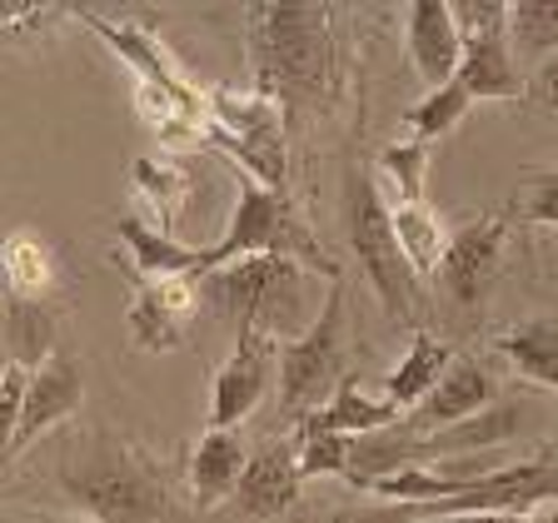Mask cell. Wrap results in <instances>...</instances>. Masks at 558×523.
<instances>
[{"instance_id":"8fae6325","label":"cell","mask_w":558,"mask_h":523,"mask_svg":"<svg viewBox=\"0 0 558 523\" xmlns=\"http://www.w3.org/2000/svg\"><path fill=\"white\" fill-rule=\"evenodd\" d=\"M199 300H205V275H170V279L140 284L135 304H130V314H125L135 344L150 349V354L174 349L190 325V314L199 309Z\"/></svg>"},{"instance_id":"3957f363","label":"cell","mask_w":558,"mask_h":523,"mask_svg":"<svg viewBox=\"0 0 558 523\" xmlns=\"http://www.w3.org/2000/svg\"><path fill=\"white\" fill-rule=\"evenodd\" d=\"M255 255H279V259H294V265L314 269V275L339 279V265L319 255L310 224L290 205V190H269L259 180H244L240 174V205H234L220 240L205 244L199 275H215V269L234 265V259H255Z\"/></svg>"},{"instance_id":"d4e9b609","label":"cell","mask_w":558,"mask_h":523,"mask_svg":"<svg viewBox=\"0 0 558 523\" xmlns=\"http://www.w3.org/2000/svg\"><path fill=\"white\" fill-rule=\"evenodd\" d=\"M509 46L523 65H544L548 56H558V0H513Z\"/></svg>"},{"instance_id":"8992f818","label":"cell","mask_w":558,"mask_h":523,"mask_svg":"<svg viewBox=\"0 0 558 523\" xmlns=\"http://www.w3.org/2000/svg\"><path fill=\"white\" fill-rule=\"evenodd\" d=\"M279 379V339L269 329L244 325L234 335L230 360L215 374V394H209V429H240L244 418L259 409L269 384Z\"/></svg>"},{"instance_id":"5bb4252c","label":"cell","mask_w":558,"mask_h":523,"mask_svg":"<svg viewBox=\"0 0 558 523\" xmlns=\"http://www.w3.org/2000/svg\"><path fill=\"white\" fill-rule=\"evenodd\" d=\"M244 453L250 449H244L240 429H209L205 439L195 443V453H190V499H195L199 509H220L225 499L240 494V478H244V469H250Z\"/></svg>"},{"instance_id":"7a4b0ae2","label":"cell","mask_w":558,"mask_h":523,"mask_svg":"<svg viewBox=\"0 0 558 523\" xmlns=\"http://www.w3.org/2000/svg\"><path fill=\"white\" fill-rule=\"evenodd\" d=\"M60 488L95 523H185L160 464L125 439H90L60 469Z\"/></svg>"},{"instance_id":"5b68a950","label":"cell","mask_w":558,"mask_h":523,"mask_svg":"<svg viewBox=\"0 0 558 523\" xmlns=\"http://www.w3.org/2000/svg\"><path fill=\"white\" fill-rule=\"evenodd\" d=\"M344 284H329L314 325L294 339H279V409L300 424L325 409L344 384Z\"/></svg>"},{"instance_id":"7c38bea8","label":"cell","mask_w":558,"mask_h":523,"mask_svg":"<svg viewBox=\"0 0 558 523\" xmlns=\"http://www.w3.org/2000/svg\"><path fill=\"white\" fill-rule=\"evenodd\" d=\"M494 399H499V384H494V374H488L478 360L459 354V360L449 364V374L439 379V389H434V394L424 399L418 409H409L404 418L414 424L418 434H439V429H449V424H464V418L494 409Z\"/></svg>"},{"instance_id":"4316f807","label":"cell","mask_w":558,"mask_h":523,"mask_svg":"<svg viewBox=\"0 0 558 523\" xmlns=\"http://www.w3.org/2000/svg\"><path fill=\"white\" fill-rule=\"evenodd\" d=\"M294 443H300V474L304 478H344V484H354V439H344V434H300L294 429Z\"/></svg>"},{"instance_id":"d6a6232c","label":"cell","mask_w":558,"mask_h":523,"mask_svg":"<svg viewBox=\"0 0 558 523\" xmlns=\"http://www.w3.org/2000/svg\"><path fill=\"white\" fill-rule=\"evenodd\" d=\"M444 523H464V519H444Z\"/></svg>"},{"instance_id":"277c9868","label":"cell","mask_w":558,"mask_h":523,"mask_svg":"<svg viewBox=\"0 0 558 523\" xmlns=\"http://www.w3.org/2000/svg\"><path fill=\"white\" fill-rule=\"evenodd\" d=\"M344 230H349V250L360 259L364 279L374 284L384 314L389 319H409L418 309V275L404 259V244L395 234V215L379 199V185L354 165L344 174Z\"/></svg>"},{"instance_id":"603a6c76","label":"cell","mask_w":558,"mask_h":523,"mask_svg":"<svg viewBox=\"0 0 558 523\" xmlns=\"http://www.w3.org/2000/svg\"><path fill=\"white\" fill-rule=\"evenodd\" d=\"M5 360L40 369L46 360H56V314L50 304L31 300H5Z\"/></svg>"},{"instance_id":"f546056e","label":"cell","mask_w":558,"mask_h":523,"mask_svg":"<svg viewBox=\"0 0 558 523\" xmlns=\"http://www.w3.org/2000/svg\"><path fill=\"white\" fill-rule=\"evenodd\" d=\"M31 374H35V369H25V364H15V360L0 364V443L11 439L15 424H21V414H25V394H31Z\"/></svg>"},{"instance_id":"9c48e42d","label":"cell","mask_w":558,"mask_h":523,"mask_svg":"<svg viewBox=\"0 0 558 523\" xmlns=\"http://www.w3.org/2000/svg\"><path fill=\"white\" fill-rule=\"evenodd\" d=\"M404 50L414 75L424 81V90H444V85L459 81L464 35L453 25L449 0H414V5H404Z\"/></svg>"},{"instance_id":"83f0119b","label":"cell","mask_w":558,"mask_h":523,"mask_svg":"<svg viewBox=\"0 0 558 523\" xmlns=\"http://www.w3.org/2000/svg\"><path fill=\"white\" fill-rule=\"evenodd\" d=\"M379 170L389 174V185L399 190V199L418 205V199H424V170H429V145L399 135L395 145H384L379 150Z\"/></svg>"},{"instance_id":"e0dca14e","label":"cell","mask_w":558,"mask_h":523,"mask_svg":"<svg viewBox=\"0 0 558 523\" xmlns=\"http://www.w3.org/2000/svg\"><path fill=\"white\" fill-rule=\"evenodd\" d=\"M116 240L125 244L130 269H135L145 284H150V279H170V275H199V259H205V250H190V244L170 240V234H160L155 224L140 220V215H120Z\"/></svg>"},{"instance_id":"9a60e30c","label":"cell","mask_w":558,"mask_h":523,"mask_svg":"<svg viewBox=\"0 0 558 523\" xmlns=\"http://www.w3.org/2000/svg\"><path fill=\"white\" fill-rule=\"evenodd\" d=\"M399 418H404V409L389 404V399H369L360 389V379L349 374V379L339 384V394L329 399L325 409L304 414L294 429L300 434H344V439H369V434L395 429Z\"/></svg>"},{"instance_id":"484cf974","label":"cell","mask_w":558,"mask_h":523,"mask_svg":"<svg viewBox=\"0 0 558 523\" xmlns=\"http://www.w3.org/2000/svg\"><path fill=\"white\" fill-rule=\"evenodd\" d=\"M469 105H474V95H469L459 81L444 85V90H424V100L404 110V125H399V135L418 139V145H434V139L449 135V130L469 115Z\"/></svg>"},{"instance_id":"2e32d148","label":"cell","mask_w":558,"mask_h":523,"mask_svg":"<svg viewBox=\"0 0 558 523\" xmlns=\"http://www.w3.org/2000/svg\"><path fill=\"white\" fill-rule=\"evenodd\" d=\"M85 25H90L95 35H100L105 46L120 56V65L135 75V85H160V90H190V81L174 70L170 50H160V40H155L150 31H140V25H116V21H100V15L85 11L81 15Z\"/></svg>"},{"instance_id":"ba28073f","label":"cell","mask_w":558,"mask_h":523,"mask_svg":"<svg viewBox=\"0 0 558 523\" xmlns=\"http://www.w3.org/2000/svg\"><path fill=\"white\" fill-rule=\"evenodd\" d=\"M504 240H509V220L504 215H478V220L459 224L449 240V255L439 265V290L449 294L453 304H478L484 290L499 275L504 259Z\"/></svg>"},{"instance_id":"6da1fadb","label":"cell","mask_w":558,"mask_h":523,"mask_svg":"<svg viewBox=\"0 0 558 523\" xmlns=\"http://www.w3.org/2000/svg\"><path fill=\"white\" fill-rule=\"evenodd\" d=\"M250 50H255V95L279 105L284 120H300L329 100L335 90V21L329 5H255L250 21Z\"/></svg>"},{"instance_id":"7402d4cb","label":"cell","mask_w":558,"mask_h":523,"mask_svg":"<svg viewBox=\"0 0 558 523\" xmlns=\"http://www.w3.org/2000/svg\"><path fill=\"white\" fill-rule=\"evenodd\" d=\"M499 354L529 384H544L558 394V319H523L499 335Z\"/></svg>"},{"instance_id":"30bf717a","label":"cell","mask_w":558,"mask_h":523,"mask_svg":"<svg viewBox=\"0 0 558 523\" xmlns=\"http://www.w3.org/2000/svg\"><path fill=\"white\" fill-rule=\"evenodd\" d=\"M81 409H85V379H81V369H75V360H65V354L46 360L31 374L25 414H21V424H15V434L5 439V464H15L35 439H46L56 424H65V418L81 414Z\"/></svg>"},{"instance_id":"d6986e66","label":"cell","mask_w":558,"mask_h":523,"mask_svg":"<svg viewBox=\"0 0 558 523\" xmlns=\"http://www.w3.org/2000/svg\"><path fill=\"white\" fill-rule=\"evenodd\" d=\"M459 360L449 344H439L434 335H424L418 329L414 339H409V354L395 364V369L384 374V399L389 404H399V409H418L424 399L439 389V379L449 374V364Z\"/></svg>"},{"instance_id":"ac0fdd59","label":"cell","mask_w":558,"mask_h":523,"mask_svg":"<svg viewBox=\"0 0 558 523\" xmlns=\"http://www.w3.org/2000/svg\"><path fill=\"white\" fill-rule=\"evenodd\" d=\"M459 85L474 100H523L529 81H523L519 60H513L509 35H488V40H464V65H459Z\"/></svg>"},{"instance_id":"cb8c5ba5","label":"cell","mask_w":558,"mask_h":523,"mask_svg":"<svg viewBox=\"0 0 558 523\" xmlns=\"http://www.w3.org/2000/svg\"><path fill=\"white\" fill-rule=\"evenodd\" d=\"M130 185H135L140 205L160 220L155 230L174 240V224H180V215L190 205V174H180L174 165H160V160H135L130 165Z\"/></svg>"},{"instance_id":"4fadbf2b","label":"cell","mask_w":558,"mask_h":523,"mask_svg":"<svg viewBox=\"0 0 558 523\" xmlns=\"http://www.w3.org/2000/svg\"><path fill=\"white\" fill-rule=\"evenodd\" d=\"M304 488V474H300V443H265L259 453H250V469L240 478V503L244 513H255V519H279V513L290 509L300 499Z\"/></svg>"},{"instance_id":"4dcf8cb0","label":"cell","mask_w":558,"mask_h":523,"mask_svg":"<svg viewBox=\"0 0 558 523\" xmlns=\"http://www.w3.org/2000/svg\"><path fill=\"white\" fill-rule=\"evenodd\" d=\"M529 100L558 120V56H548L544 65L529 70Z\"/></svg>"},{"instance_id":"44dd1931","label":"cell","mask_w":558,"mask_h":523,"mask_svg":"<svg viewBox=\"0 0 558 523\" xmlns=\"http://www.w3.org/2000/svg\"><path fill=\"white\" fill-rule=\"evenodd\" d=\"M389 215H395V234H399V244H404V259L414 265V275L439 279V265H444V255H449L453 230H444V220L429 209V199H418V205L395 199Z\"/></svg>"},{"instance_id":"52a82bcc","label":"cell","mask_w":558,"mask_h":523,"mask_svg":"<svg viewBox=\"0 0 558 523\" xmlns=\"http://www.w3.org/2000/svg\"><path fill=\"white\" fill-rule=\"evenodd\" d=\"M300 284V265L294 259H279V255H255V259H234V265L215 269L205 275V294L220 304L225 314H234L244 325H259L275 335V319L269 309L279 304V294Z\"/></svg>"},{"instance_id":"ffe728a7","label":"cell","mask_w":558,"mask_h":523,"mask_svg":"<svg viewBox=\"0 0 558 523\" xmlns=\"http://www.w3.org/2000/svg\"><path fill=\"white\" fill-rule=\"evenodd\" d=\"M60 284V259L46 240L35 230H15L5 240V290L11 300H31V304H46Z\"/></svg>"},{"instance_id":"1f68e13d","label":"cell","mask_w":558,"mask_h":523,"mask_svg":"<svg viewBox=\"0 0 558 523\" xmlns=\"http://www.w3.org/2000/svg\"><path fill=\"white\" fill-rule=\"evenodd\" d=\"M70 523H95V519H85V513H75V519H70Z\"/></svg>"},{"instance_id":"f1b7e54d","label":"cell","mask_w":558,"mask_h":523,"mask_svg":"<svg viewBox=\"0 0 558 523\" xmlns=\"http://www.w3.org/2000/svg\"><path fill=\"white\" fill-rule=\"evenodd\" d=\"M509 215L529 224H558V165L523 174L509 195Z\"/></svg>"}]
</instances>
